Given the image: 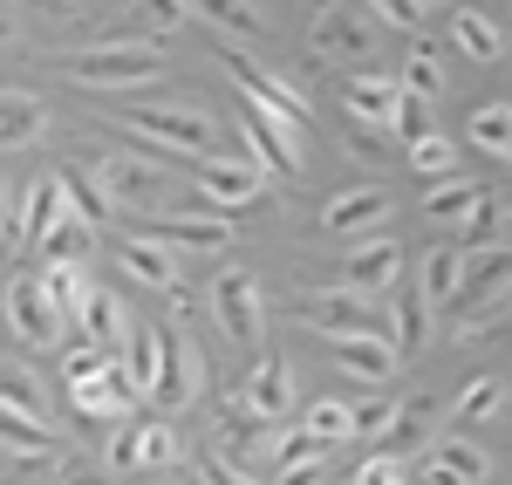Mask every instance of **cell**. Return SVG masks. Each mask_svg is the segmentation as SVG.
Here are the masks:
<instances>
[{
	"instance_id": "obj_1",
	"label": "cell",
	"mask_w": 512,
	"mask_h": 485,
	"mask_svg": "<svg viewBox=\"0 0 512 485\" xmlns=\"http://www.w3.org/2000/svg\"><path fill=\"white\" fill-rule=\"evenodd\" d=\"M123 123L144 144H158L151 158H205V151H219V123L205 117V96H185V103H130Z\"/></svg>"
},
{
	"instance_id": "obj_2",
	"label": "cell",
	"mask_w": 512,
	"mask_h": 485,
	"mask_svg": "<svg viewBox=\"0 0 512 485\" xmlns=\"http://www.w3.org/2000/svg\"><path fill=\"white\" fill-rule=\"evenodd\" d=\"M62 69H69V82H82V89H151V82L164 76V55L144 35L137 41H89Z\"/></svg>"
},
{
	"instance_id": "obj_3",
	"label": "cell",
	"mask_w": 512,
	"mask_h": 485,
	"mask_svg": "<svg viewBox=\"0 0 512 485\" xmlns=\"http://www.w3.org/2000/svg\"><path fill=\"white\" fill-rule=\"evenodd\" d=\"M512 294V246L499 240V246H472L465 253V287H458V322H451V335L458 342H478L485 328H492V308Z\"/></svg>"
},
{
	"instance_id": "obj_4",
	"label": "cell",
	"mask_w": 512,
	"mask_h": 485,
	"mask_svg": "<svg viewBox=\"0 0 512 485\" xmlns=\"http://www.w3.org/2000/svg\"><path fill=\"white\" fill-rule=\"evenodd\" d=\"M96 185L117 199V212H158L171 199V178H164V164L151 151H110V158H96Z\"/></svg>"
},
{
	"instance_id": "obj_5",
	"label": "cell",
	"mask_w": 512,
	"mask_h": 485,
	"mask_svg": "<svg viewBox=\"0 0 512 485\" xmlns=\"http://www.w3.org/2000/svg\"><path fill=\"white\" fill-rule=\"evenodd\" d=\"M219 62H226V76L239 82V96L253 103V110H287V117H301V123H315V103L301 96V82H287V76H274L267 62H253L246 48H226L219 41Z\"/></svg>"
},
{
	"instance_id": "obj_6",
	"label": "cell",
	"mask_w": 512,
	"mask_h": 485,
	"mask_svg": "<svg viewBox=\"0 0 512 485\" xmlns=\"http://www.w3.org/2000/svg\"><path fill=\"white\" fill-rule=\"evenodd\" d=\"M369 48H376V21L369 14H355L342 0H328V7L308 14V55L315 62H362Z\"/></svg>"
},
{
	"instance_id": "obj_7",
	"label": "cell",
	"mask_w": 512,
	"mask_h": 485,
	"mask_svg": "<svg viewBox=\"0 0 512 485\" xmlns=\"http://www.w3.org/2000/svg\"><path fill=\"white\" fill-rule=\"evenodd\" d=\"M403 246L390 240V233H369V240L349 246V260H342V287L349 294H362V301H390L396 287H403Z\"/></svg>"
},
{
	"instance_id": "obj_8",
	"label": "cell",
	"mask_w": 512,
	"mask_h": 485,
	"mask_svg": "<svg viewBox=\"0 0 512 485\" xmlns=\"http://www.w3.org/2000/svg\"><path fill=\"white\" fill-rule=\"evenodd\" d=\"M212 315H219V328H226V342L253 349V342H260V328H267V301H260V281H253L246 267H226V274L212 281Z\"/></svg>"
},
{
	"instance_id": "obj_9",
	"label": "cell",
	"mask_w": 512,
	"mask_h": 485,
	"mask_svg": "<svg viewBox=\"0 0 512 485\" xmlns=\"http://www.w3.org/2000/svg\"><path fill=\"white\" fill-rule=\"evenodd\" d=\"M7 328H14L28 349H55V342L69 335V322H62V308L48 301L41 274H14V281H7Z\"/></svg>"
},
{
	"instance_id": "obj_10",
	"label": "cell",
	"mask_w": 512,
	"mask_h": 485,
	"mask_svg": "<svg viewBox=\"0 0 512 485\" xmlns=\"http://www.w3.org/2000/svg\"><path fill=\"white\" fill-rule=\"evenodd\" d=\"M308 308H315V328H321V335H369V342H396L390 308L362 301V294H349V287H328V294H308Z\"/></svg>"
},
{
	"instance_id": "obj_11",
	"label": "cell",
	"mask_w": 512,
	"mask_h": 485,
	"mask_svg": "<svg viewBox=\"0 0 512 485\" xmlns=\"http://www.w3.org/2000/svg\"><path fill=\"white\" fill-rule=\"evenodd\" d=\"M260 192H267V171H253V164H239V158H198V199L212 205L219 219L246 212Z\"/></svg>"
},
{
	"instance_id": "obj_12",
	"label": "cell",
	"mask_w": 512,
	"mask_h": 485,
	"mask_svg": "<svg viewBox=\"0 0 512 485\" xmlns=\"http://www.w3.org/2000/svg\"><path fill=\"white\" fill-rule=\"evenodd\" d=\"M383 219H390V192L383 185H349V192H335L321 205V233L328 240H369V233H383Z\"/></svg>"
},
{
	"instance_id": "obj_13",
	"label": "cell",
	"mask_w": 512,
	"mask_h": 485,
	"mask_svg": "<svg viewBox=\"0 0 512 485\" xmlns=\"http://www.w3.org/2000/svg\"><path fill=\"white\" fill-rule=\"evenodd\" d=\"M219 451L233 458L239 472H253V479H260V465H274L280 438H274V424H260L246 404H226V410H219Z\"/></svg>"
},
{
	"instance_id": "obj_14",
	"label": "cell",
	"mask_w": 512,
	"mask_h": 485,
	"mask_svg": "<svg viewBox=\"0 0 512 485\" xmlns=\"http://www.w3.org/2000/svg\"><path fill=\"white\" fill-rule=\"evenodd\" d=\"M158 342H164V376H158V397H151V404L158 410H185L198 397V376H205V369H198V349H192V335H185L178 322H164Z\"/></svg>"
},
{
	"instance_id": "obj_15",
	"label": "cell",
	"mask_w": 512,
	"mask_h": 485,
	"mask_svg": "<svg viewBox=\"0 0 512 485\" xmlns=\"http://www.w3.org/2000/svg\"><path fill=\"white\" fill-rule=\"evenodd\" d=\"M342 110H349L355 130L383 137V130H396V117H403V82L396 76H355L349 89H342Z\"/></svg>"
},
{
	"instance_id": "obj_16",
	"label": "cell",
	"mask_w": 512,
	"mask_h": 485,
	"mask_svg": "<svg viewBox=\"0 0 512 485\" xmlns=\"http://www.w3.org/2000/svg\"><path fill=\"white\" fill-rule=\"evenodd\" d=\"M69 397H76L82 417H110V424H130V410L144 404L137 390H130V376H123V363H103L96 376H82V383H69Z\"/></svg>"
},
{
	"instance_id": "obj_17",
	"label": "cell",
	"mask_w": 512,
	"mask_h": 485,
	"mask_svg": "<svg viewBox=\"0 0 512 485\" xmlns=\"http://www.w3.org/2000/svg\"><path fill=\"white\" fill-rule=\"evenodd\" d=\"M151 240H164L171 253H219L233 240V219H219V212H158Z\"/></svg>"
},
{
	"instance_id": "obj_18",
	"label": "cell",
	"mask_w": 512,
	"mask_h": 485,
	"mask_svg": "<svg viewBox=\"0 0 512 485\" xmlns=\"http://www.w3.org/2000/svg\"><path fill=\"white\" fill-rule=\"evenodd\" d=\"M328 342V356L342 363V376H355V383H369V390H383L396 369H403V356H396V342H369V335H321Z\"/></svg>"
},
{
	"instance_id": "obj_19",
	"label": "cell",
	"mask_w": 512,
	"mask_h": 485,
	"mask_svg": "<svg viewBox=\"0 0 512 485\" xmlns=\"http://www.w3.org/2000/svg\"><path fill=\"white\" fill-rule=\"evenodd\" d=\"M76 205H69V185H62V171L55 178H35L28 192H21V212H14V240L7 246H41V233L55 226V219H69Z\"/></svg>"
},
{
	"instance_id": "obj_20",
	"label": "cell",
	"mask_w": 512,
	"mask_h": 485,
	"mask_svg": "<svg viewBox=\"0 0 512 485\" xmlns=\"http://www.w3.org/2000/svg\"><path fill=\"white\" fill-rule=\"evenodd\" d=\"M239 404L253 410L260 424H280V417L294 410V369H287V356H260V363L246 369V390H239Z\"/></svg>"
},
{
	"instance_id": "obj_21",
	"label": "cell",
	"mask_w": 512,
	"mask_h": 485,
	"mask_svg": "<svg viewBox=\"0 0 512 485\" xmlns=\"http://www.w3.org/2000/svg\"><path fill=\"white\" fill-rule=\"evenodd\" d=\"M48 137V103L35 89H0V151H35Z\"/></svg>"
},
{
	"instance_id": "obj_22",
	"label": "cell",
	"mask_w": 512,
	"mask_h": 485,
	"mask_svg": "<svg viewBox=\"0 0 512 485\" xmlns=\"http://www.w3.org/2000/svg\"><path fill=\"white\" fill-rule=\"evenodd\" d=\"M117 260L130 267V281H144V287H178L185 281V253H171L164 240H151V233H137V240H117Z\"/></svg>"
},
{
	"instance_id": "obj_23",
	"label": "cell",
	"mask_w": 512,
	"mask_h": 485,
	"mask_svg": "<svg viewBox=\"0 0 512 485\" xmlns=\"http://www.w3.org/2000/svg\"><path fill=\"white\" fill-rule=\"evenodd\" d=\"M185 7H192V21H205L219 41H246V48L267 41V14H260L253 0H185Z\"/></svg>"
},
{
	"instance_id": "obj_24",
	"label": "cell",
	"mask_w": 512,
	"mask_h": 485,
	"mask_svg": "<svg viewBox=\"0 0 512 485\" xmlns=\"http://www.w3.org/2000/svg\"><path fill=\"white\" fill-rule=\"evenodd\" d=\"M76 328L89 335V342H96V349H103V356H110V363H123V356H130V315H123L117 294H103V287H96Z\"/></svg>"
},
{
	"instance_id": "obj_25",
	"label": "cell",
	"mask_w": 512,
	"mask_h": 485,
	"mask_svg": "<svg viewBox=\"0 0 512 485\" xmlns=\"http://www.w3.org/2000/svg\"><path fill=\"white\" fill-rule=\"evenodd\" d=\"M0 451H14L21 465L62 458V451H55V431H48L41 417H28V410H14V404H0Z\"/></svg>"
},
{
	"instance_id": "obj_26",
	"label": "cell",
	"mask_w": 512,
	"mask_h": 485,
	"mask_svg": "<svg viewBox=\"0 0 512 485\" xmlns=\"http://www.w3.org/2000/svg\"><path fill=\"white\" fill-rule=\"evenodd\" d=\"M478 205H485V185L478 178H437L431 192H424V219L431 226H465Z\"/></svg>"
},
{
	"instance_id": "obj_27",
	"label": "cell",
	"mask_w": 512,
	"mask_h": 485,
	"mask_svg": "<svg viewBox=\"0 0 512 485\" xmlns=\"http://www.w3.org/2000/svg\"><path fill=\"white\" fill-rule=\"evenodd\" d=\"M458 287H465V253H458V246H431V253H424V274H417L424 308H451Z\"/></svg>"
},
{
	"instance_id": "obj_28",
	"label": "cell",
	"mask_w": 512,
	"mask_h": 485,
	"mask_svg": "<svg viewBox=\"0 0 512 485\" xmlns=\"http://www.w3.org/2000/svg\"><path fill=\"white\" fill-rule=\"evenodd\" d=\"M451 48H465L472 62H499V55H506V28L485 21L478 7H458V14H451Z\"/></svg>"
},
{
	"instance_id": "obj_29",
	"label": "cell",
	"mask_w": 512,
	"mask_h": 485,
	"mask_svg": "<svg viewBox=\"0 0 512 485\" xmlns=\"http://www.w3.org/2000/svg\"><path fill=\"white\" fill-rule=\"evenodd\" d=\"M123 376H130V390H137V397H158V376H164V342H158V328H130Z\"/></svg>"
},
{
	"instance_id": "obj_30",
	"label": "cell",
	"mask_w": 512,
	"mask_h": 485,
	"mask_svg": "<svg viewBox=\"0 0 512 485\" xmlns=\"http://www.w3.org/2000/svg\"><path fill=\"white\" fill-rule=\"evenodd\" d=\"M89 253H96V226H82L76 212L55 219V226L41 233V260H55V267H82Z\"/></svg>"
},
{
	"instance_id": "obj_31",
	"label": "cell",
	"mask_w": 512,
	"mask_h": 485,
	"mask_svg": "<svg viewBox=\"0 0 512 485\" xmlns=\"http://www.w3.org/2000/svg\"><path fill=\"white\" fill-rule=\"evenodd\" d=\"M41 287H48V301L62 308L69 328L82 322V308H89V294H96V287L82 281V267H55V260H41Z\"/></svg>"
},
{
	"instance_id": "obj_32",
	"label": "cell",
	"mask_w": 512,
	"mask_h": 485,
	"mask_svg": "<svg viewBox=\"0 0 512 485\" xmlns=\"http://www.w3.org/2000/svg\"><path fill=\"white\" fill-rule=\"evenodd\" d=\"M431 424H437V404L431 397H410V404H396V417H390V431H383V451H410V445H424L431 438Z\"/></svg>"
},
{
	"instance_id": "obj_33",
	"label": "cell",
	"mask_w": 512,
	"mask_h": 485,
	"mask_svg": "<svg viewBox=\"0 0 512 485\" xmlns=\"http://www.w3.org/2000/svg\"><path fill=\"white\" fill-rule=\"evenodd\" d=\"M465 137H472L485 158H512V103H478Z\"/></svg>"
},
{
	"instance_id": "obj_34",
	"label": "cell",
	"mask_w": 512,
	"mask_h": 485,
	"mask_svg": "<svg viewBox=\"0 0 512 485\" xmlns=\"http://www.w3.org/2000/svg\"><path fill=\"white\" fill-rule=\"evenodd\" d=\"M62 185H69V205H76L82 226H96V233H103V226L117 219V199L96 185V171H62Z\"/></svg>"
},
{
	"instance_id": "obj_35",
	"label": "cell",
	"mask_w": 512,
	"mask_h": 485,
	"mask_svg": "<svg viewBox=\"0 0 512 485\" xmlns=\"http://www.w3.org/2000/svg\"><path fill=\"white\" fill-rule=\"evenodd\" d=\"M403 164L417 171V178H458V151H451V137L444 130H424V137H410V151H403Z\"/></svg>"
},
{
	"instance_id": "obj_36",
	"label": "cell",
	"mask_w": 512,
	"mask_h": 485,
	"mask_svg": "<svg viewBox=\"0 0 512 485\" xmlns=\"http://www.w3.org/2000/svg\"><path fill=\"white\" fill-rule=\"evenodd\" d=\"M403 96H417V103H431V96H444V62H437L431 41H417L410 55H403Z\"/></svg>"
},
{
	"instance_id": "obj_37",
	"label": "cell",
	"mask_w": 512,
	"mask_h": 485,
	"mask_svg": "<svg viewBox=\"0 0 512 485\" xmlns=\"http://www.w3.org/2000/svg\"><path fill=\"white\" fill-rule=\"evenodd\" d=\"M301 431H315L328 451L349 445V438H355V404H342V397H321V404H308V424H301Z\"/></svg>"
},
{
	"instance_id": "obj_38",
	"label": "cell",
	"mask_w": 512,
	"mask_h": 485,
	"mask_svg": "<svg viewBox=\"0 0 512 485\" xmlns=\"http://www.w3.org/2000/svg\"><path fill=\"white\" fill-rule=\"evenodd\" d=\"M390 322H396V356H417L424 335H431V308H424V294H403V301L390 308Z\"/></svg>"
},
{
	"instance_id": "obj_39",
	"label": "cell",
	"mask_w": 512,
	"mask_h": 485,
	"mask_svg": "<svg viewBox=\"0 0 512 485\" xmlns=\"http://www.w3.org/2000/svg\"><path fill=\"white\" fill-rule=\"evenodd\" d=\"M431 458L444 465V472H458L465 485H478L485 472H492V465H485V451H478L472 438H465V431H451V438H437V451H431Z\"/></svg>"
},
{
	"instance_id": "obj_40",
	"label": "cell",
	"mask_w": 512,
	"mask_h": 485,
	"mask_svg": "<svg viewBox=\"0 0 512 485\" xmlns=\"http://www.w3.org/2000/svg\"><path fill=\"white\" fill-rule=\"evenodd\" d=\"M499 410H506V383H499V376H472L451 417H458V424H478V417H499Z\"/></svg>"
},
{
	"instance_id": "obj_41",
	"label": "cell",
	"mask_w": 512,
	"mask_h": 485,
	"mask_svg": "<svg viewBox=\"0 0 512 485\" xmlns=\"http://www.w3.org/2000/svg\"><path fill=\"white\" fill-rule=\"evenodd\" d=\"M0 404H14V410H28V417H41V424H48V404H41V383H35V369H14V363H0Z\"/></svg>"
},
{
	"instance_id": "obj_42",
	"label": "cell",
	"mask_w": 512,
	"mask_h": 485,
	"mask_svg": "<svg viewBox=\"0 0 512 485\" xmlns=\"http://www.w3.org/2000/svg\"><path fill=\"white\" fill-rule=\"evenodd\" d=\"M137 28L144 35H178V28H192V7L185 0H137Z\"/></svg>"
},
{
	"instance_id": "obj_43",
	"label": "cell",
	"mask_w": 512,
	"mask_h": 485,
	"mask_svg": "<svg viewBox=\"0 0 512 485\" xmlns=\"http://www.w3.org/2000/svg\"><path fill=\"white\" fill-rule=\"evenodd\" d=\"M137 431H144V465H178L185 458V438L171 431V417H144Z\"/></svg>"
},
{
	"instance_id": "obj_44",
	"label": "cell",
	"mask_w": 512,
	"mask_h": 485,
	"mask_svg": "<svg viewBox=\"0 0 512 485\" xmlns=\"http://www.w3.org/2000/svg\"><path fill=\"white\" fill-rule=\"evenodd\" d=\"M239 137H246V158H253V171H287V178H294V164L280 158V144H274V137H267L253 117H239Z\"/></svg>"
},
{
	"instance_id": "obj_45",
	"label": "cell",
	"mask_w": 512,
	"mask_h": 485,
	"mask_svg": "<svg viewBox=\"0 0 512 485\" xmlns=\"http://www.w3.org/2000/svg\"><path fill=\"white\" fill-rule=\"evenodd\" d=\"M103 465H110V472H144V431H137V424H117V438H110V451H103Z\"/></svg>"
},
{
	"instance_id": "obj_46",
	"label": "cell",
	"mask_w": 512,
	"mask_h": 485,
	"mask_svg": "<svg viewBox=\"0 0 512 485\" xmlns=\"http://www.w3.org/2000/svg\"><path fill=\"white\" fill-rule=\"evenodd\" d=\"M192 479H198V485H260L253 472H239V465L226 458V451H205V458L192 465Z\"/></svg>"
},
{
	"instance_id": "obj_47",
	"label": "cell",
	"mask_w": 512,
	"mask_h": 485,
	"mask_svg": "<svg viewBox=\"0 0 512 485\" xmlns=\"http://www.w3.org/2000/svg\"><path fill=\"white\" fill-rule=\"evenodd\" d=\"M349 485H410V479H403V458L376 451V458H362V465H355V479H349Z\"/></svg>"
},
{
	"instance_id": "obj_48",
	"label": "cell",
	"mask_w": 512,
	"mask_h": 485,
	"mask_svg": "<svg viewBox=\"0 0 512 485\" xmlns=\"http://www.w3.org/2000/svg\"><path fill=\"white\" fill-rule=\"evenodd\" d=\"M369 14H376L383 28H417L431 7H424V0H369Z\"/></svg>"
},
{
	"instance_id": "obj_49",
	"label": "cell",
	"mask_w": 512,
	"mask_h": 485,
	"mask_svg": "<svg viewBox=\"0 0 512 485\" xmlns=\"http://www.w3.org/2000/svg\"><path fill=\"white\" fill-rule=\"evenodd\" d=\"M274 485H328V458H301V465H280Z\"/></svg>"
},
{
	"instance_id": "obj_50",
	"label": "cell",
	"mask_w": 512,
	"mask_h": 485,
	"mask_svg": "<svg viewBox=\"0 0 512 485\" xmlns=\"http://www.w3.org/2000/svg\"><path fill=\"white\" fill-rule=\"evenodd\" d=\"M390 417H396L390 397H383V404H355V438H369V431H390Z\"/></svg>"
},
{
	"instance_id": "obj_51",
	"label": "cell",
	"mask_w": 512,
	"mask_h": 485,
	"mask_svg": "<svg viewBox=\"0 0 512 485\" xmlns=\"http://www.w3.org/2000/svg\"><path fill=\"white\" fill-rule=\"evenodd\" d=\"M424 485H465V479H458V472H444L437 458H424Z\"/></svg>"
},
{
	"instance_id": "obj_52",
	"label": "cell",
	"mask_w": 512,
	"mask_h": 485,
	"mask_svg": "<svg viewBox=\"0 0 512 485\" xmlns=\"http://www.w3.org/2000/svg\"><path fill=\"white\" fill-rule=\"evenodd\" d=\"M0 240H14V212H7V199H0Z\"/></svg>"
},
{
	"instance_id": "obj_53",
	"label": "cell",
	"mask_w": 512,
	"mask_h": 485,
	"mask_svg": "<svg viewBox=\"0 0 512 485\" xmlns=\"http://www.w3.org/2000/svg\"><path fill=\"white\" fill-rule=\"evenodd\" d=\"M499 240H506V246H512V212H499Z\"/></svg>"
},
{
	"instance_id": "obj_54",
	"label": "cell",
	"mask_w": 512,
	"mask_h": 485,
	"mask_svg": "<svg viewBox=\"0 0 512 485\" xmlns=\"http://www.w3.org/2000/svg\"><path fill=\"white\" fill-rule=\"evenodd\" d=\"M485 335H499V342H512V322H492V328H485Z\"/></svg>"
},
{
	"instance_id": "obj_55",
	"label": "cell",
	"mask_w": 512,
	"mask_h": 485,
	"mask_svg": "<svg viewBox=\"0 0 512 485\" xmlns=\"http://www.w3.org/2000/svg\"><path fill=\"white\" fill-rule=\"evenodd\" d=\"M0 41H7V14H0Z\"/></svg>"
},
{
	"instance_id": "obj_56",
	"label": "cell",
	"mask_w": 512,
	"mask_h": 485,
	"mask_svg": "<svg viewBox=\"0 0 512 485\" xmlns=\"http://www.w3.org/2000/svg\"><path fill=\"white\" fill-rule=\"evenodd\" d=\"M424 7H437V0H424Z\"/></svg>"
},
{
	"instance_id": "obj_57",
	"label": "cell",
	"mask_w": 512,
	"mask_h": 485,
	"mask_svg": "<svg viewBox=\"0 0 512 485\" xmlns=\"http://www.w3.org/2000/svg\"><path fill=\"white\" fill-rule=\"evenodd\" d=\"M69 7H76V0H69Z\"/></svg>"
}]
</instances>
